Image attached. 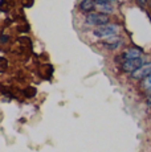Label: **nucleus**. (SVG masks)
<instances>
[{
	"instance_id": "ddd939ff",
	"label": "nucleus",
	"mask_w": 151,
	"mask_h": 152,
	"mask_svg": "<svg viewBox=\"0 0 151 152\" xmlns=\"http://www.w3.org/2000/svg\"><path fill=\"white\" fill-rule=\"evenodd\" d=\"M144 1H146L149 5H151V0H144Z\"/></svg>"
},
{
	"instance_id": "9d476101",
	"label": "nucleus",
	"mask_w": 151,
	"mask_h": 152,
	"mask_svg": "<svg viewBox=\"0 0 151 152\" xmlns=\"http://www.w3.org/2000/svg\"><path fill=\"white\" fill-rule=\"evenodd\" d=\"M95 4H102V3H109V0H93Z\"/></svg>"
},
{
	"instance_id": "2eb2a0df",
	"label": "nucleus",
	"mask_w": 151,
	"mask_h": 152,
	"mask_svg": "<svg viewBox=\"0 0 151 152\" xmlns=\"http://www.w3.org/2000/svg\"><path fill=\"white\" fill-rule=\"evenodd\" d=\"M109 1H114V0H109Z\"/></svg>"
},
{
	"instance_id": "7ed1b4c3",
	"label": "nucleus",
	"mask_w": 151,
	"mask_h": 152,
	"mask_svg": "<svg viewBox=\"0 0 151 152\" xmlns=\"http://www.w3.org/2000/svg\"><path fill=\"white\" fill-rule=\"evenodd\" d=\"M150 74H151V62L142 64L138 69L131 73V75H133L134 80H144V78Z\"/></svg>"
},
{
	"instance_id": "f03ea898",
	"label": "nucleus",
	"mask_w": 151,
	"mask_h": 152,
	"mask_svg": "<svg viewBox=\"0 0 151 152\" xmlns=\"http://www.w3.org/2000/svg\"><path fill=\"white\" fill-rule=\"evenodd\" d=\"M86 23L90 25H95V27H101L109 23V16L106 13H95V12H89L86 16Z\"/></svg>"
},
{
	"instance_id": "39448f33",
	"label": "nucleus",
	"mask_w": 151,
	"mask_h": 152,
	"mask_svg": "<svg viewBox=\"0 0 151 152\" xmlns=\"http://www.w3.org/2000/svg\"><path fill=\"white\" fill-rule=\"evenodd\" d=\"M122 39L118 36H110V37H106V40L102 42V45L105 46L106 49H109V50H114V49L119 48V46L122 45Z\"/></svg>"
},
{
	"instance_id": "4468645a",
	"label": "nucleus",
	"mask_w": 151,
	"mask_h": 152,
	"mask_svg": "<svg viewBox=\"0 0 151 152\" xmlns=\"http://www.w3.org/2000/svg\"><path fill=\"white\" fill-rule=\"evenodd\" d=\"M149 93H150V97H151V89H149Z\"/></svg>"
},
{
	"instance_id": "6e6552de",
	"label": "nucleus",
	"mask_w": 151,
	"mask_h": 152,
	"mask_svg": "<svg viewBox=\"0 0 151 152\" xmlns=\"http://www.w3.org/2000/svg\"><path fill=\"white\" fill-rule=\"evenodd\" d=\"M98 5V8L101 10V12L102 13H113V11H114V8H113V5L110 4V1L109 3H102V4H97Z\"/></svg>"
},
{
	"instance_id": "0eeeda50",
	"label": "nucleus",
	"mask_w": 151,
	"mask_h": 152,
	"mask_svg": "<svg viewBox=\"0 0 151 152\" xmlns=\"http://www.w3.org/2000/svg\"><path fill=\"white\" fill-rule=\"evenodd\" d=\"M141 56H142V52L139 50L138 48H130L123 53V57L126 58V60H130V58H139Z\"/></svg>"
},
{
	"instance_id": "20e7f679",
	"label": "nucleus",
	"mask_w": 151,
	"mask_h": 152,
	"mask_svg": "<svg viewBox=\"0 0 151 152\" xmlns=\"http://www.w3.org/2000/svg\"><path fill=\"white\" fill-rule=\"evenodd\" d=\"M142 64H143V61H142L141 57L139 58H130V60H126L123 64H122V69L127 73H133L134 70L138 69Z\"/></svg>"
},
{
	"instance_id": "423d86ee",
	"label": "nucleus",
	"mask_w": 151,
	"mask_h": 152,
	"mask_svg": "<svg viewBox=\"0 0 151 152\" xmlns=\"http://www.w3.org/2000/svg\"><path fill=\"white\" fill-rule=\"evenodd\" d=\"M95 8V3L93 0H82L80 4V10L84 12H93Z\"/></svg>"
},
{
	"instance_id": "f8f14e48",
	"label": "nucleus",
	"mask_w": 151,
	"mask_h": 152,
	"mask_svg": "<svg viewBox=\"0 0 151 152\" xmlns=\"http://www.w3.org/2000/svg\"><path fill=\"white\" fill-rule=\"evenodd\" d=\"M147 103H149L150 106H151V97H149V99H147Z\"/></svg>"
},
{
	"instance_id": "f257e3e1",
	"label": "nucleus",
	"mask_w": 151,
	"mask_h": 152,
	"mask_svg": "<svg viewBox=\"0 0 151 152\" xmlns=\"http://www.w3.org/2000/svg\"><path fill=\"white\" fill-rule=\"evenodd\" d=\"M118 32V25L115 24H105V25H101V27H97V29H94V36L95 37H100V39H106V37L110 36H114L117 34Z\"/></svg>"
},
{
	"instance_id": "9b49d317",
	"label": "nucleus",
	"mask_w": 151,
	"mask_h": 152,
	"mask_svg": "<svg viewBox=\"0 0 151 152\" xmlns=\"http://www.w3.org/2000/svg\"><path fill=\"white\" fill-rule=\"evenodd\" d=\"M138 3H139V4H141V5H143L146 1H144V0H138Z\"/></svg>"
},
{
	"instance_id": "1a4fd4ad",
	"label": "nucleus",
	"mask_w": 151,
	"mask_h": 152,
	"mask_svg": "<svg viewBox=\"0 0 151 152\" xmlns=\"http://www.w3.org/2000/svg\"><path fill=\"white\" fill-rule=\"evenodd\" d=\"M143 86H144V89H151V74L150 75H147L146 78H144V82H143Z\"/></svg>"
}]
</instances>
